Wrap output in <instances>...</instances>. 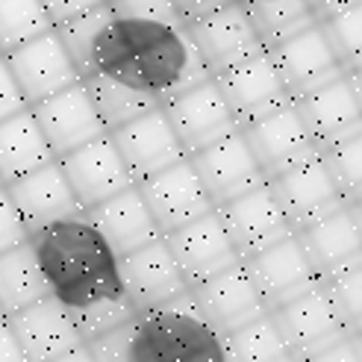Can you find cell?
<instances>
[{
	"label": "cell",
	"instance_id": "1",
	"mask_svg": "<svg viewBox=\"0 0 362 362\" xmlns=\"http://www.w3.org/2000/svg\"><path fill=\"white\" fill-rule=\"evenodd\" d=\"M95 71L151 95L159 106L209 77L186 27L118 15L106 21L95 42Z\"/></svg>",
	"mask_w": 362,
	"mask_h": 362
},
{
	"label": "cell",
	"instance_id": "2",
	"mask_svg": "<svg viewBox=\"0 0 362 362\" xmlns=\"http://www.w3.org/2000/svg\"><path fill=\"white\" fill-rule=\"evenodd\" d=\"M27 242L42 268L47 292L68 313L103 298L124 295L115 250L88 221L86 212L33 230Z\"/></svg>",
	"mask_w": 362,
	"mask_h": 362
},
{
	"label": "cell",
	"instance_id": "3",
	"mask_svg": "<svg viewBox=\"0 0 362 362\" xmlns=\"http://www.w3.org/2000/svg\"><path fill=\"white\" fill-rule=\"evenodd\" d=\"M127 362H227L224 339L201 315L192 292L151 310H136L124 324Z\"/></svg>",
	"mask_w": 362,
	"mask_h": 362
},
{
	"label": "cell",
	"instance_id": "4",
	"mask_svg": "<svg viewBox=\"0 0 362 362\" xmlns=\"http://www.w3.org/2000/svg\"><path fill=\"white\" fill-rule=\"evenodd\" d=\"M292 103L315 148L362 133V100L356 71H345L336 80L295 98Z\"/></svg>",
	"mask_w": 362,
	"mask_h": 362
},
{
	"label": "cell",
	"instance_id": "5",
	"mask_svg": "<svg viewBox=\"0 0 362 362\" xmlns=\"http://www.w3.org/2000/svg\"><path fill=\"white\" fill-rule=\"evenodd\" d=\"M186 33L209 77H218L227 68H236L239 62L265 50L239 0H230L218 12L189 24Z\"/></svg>",
	"mask_w": 362,
	"mask_h": 362
},
{
	"label": "cell",
	"instance_id": "6",
	"mask_svg": "<svg viewBox=\"0 0 362 362\" xmlns=\"http://www.w3.org/2000/svg\"><path fill=\"white\" fill-rule=\"evenodd\" d=\"M162 112H165V118L171 121L186 156L206 148L212 141L224 139L233 130H239V124L233 118L218 83L212 77H206L201 83L183 88V92H177L174 98H168L162 103Z\"/></svg>",
	"mask_w": 362,
	"mask_h": 362
},
{
	"label": "cell",
	"instance_id": "7",
	"mask_svg": "<svg viewBox=\"0 0 362 362\" xmlns=\"http://www.w3.org/2000/svg\"><path fill=\"white\" fill-rule=\"evenodd\" d=\"M136 186H139L162 236L215 209L212 197L206 194L189 156H183L180 162H174V165L162 168L151 177L139 180Z\"/></svg>",
	"mask_w": 362,
	"mask_h": 362
},
{
	"label": "cell",
	"instance_id": "8",
	"mask_svg": "<svg viewBox=\"0 0 362 362\" xmlns=\"http://www.w3.org/2000/svg\"><path fill=\"white\" fill-rule=\"evenodd\" d=\"M242 265L247 271L253 288H257L265 313L277 310L280 303L298 298L300 292H306V288H313L318 283L315 268L306 259L295 233H288L286 239L250 253V257L242 259Z\"/></svg>",
	"mask_w": 362,
	"mask_h": 362
},
{
	"label": "cell",
	"instance_id": "9",
	"mask_svg": "<svg viewBox=\"0 0 362 362\" xmlns=\"http://www.w3.org/2000/svg\"><path fill=\"white\" fill-rule=\"evenodd\" d=\"M239 133L247 144V151L253 153V159H257L265 180L318 153L292 100L283 103L274 112L239 127Z\"/></svg>",
	"mask_w": 362,
	"mask_h": 362
},
{
	"label": "cell",
	"instance_id": "10",
	"mask_svg": "<svg viewBox=\"0 0 362 362\" xmlns=\"http://www.w3.org/2000/svg\"><path fill=\"white\" fill-rule=\"evenodd\" d=\"M265 183H268L271 194H274V201L280 204L292 233H298L300 227L313 224L348 204L345 197L339 194V189L333 186V180H330L327 168L321 165L318 153L274 174L271 180H265Z\"/></svg>",
	"mask_w": 362,
	"mask_h": 362
},
{
	"label": "cell",
	"instance_id": "11",
	"mask_svg": "<svg viewBox=\"0 0 362 362\" xmlns=\"http://www.w3.org/2000/svg\"><path fill=\"white\" fill-rule=\"evenodd\" d=\"M4 59L12 71V77L21 88V95L27 100V106L39 103L50 95L62 92V88L80 83V71L71 62L68 50L62 47L59 35L47 30L35 39L12 47L9 53H4Z\"/></svg>",
	"mask_w": 362,
	"mask_h": 362
},
{
	"label": "cell",
	"instance_id": "12",
	"mask_svg": "<svg viewBox=\"0 0 362 362\" xmlns=\"http://www.w3.org/2000/svg\"><path fill=\"white\" fill-rule=\"evenodd\" d=\"M110 139L115 144V151L121 153L133 183L174 165V162L186 156L171 121L162 112V106H153L144 115L115 127V130H110Z\"/></svg>",
	"mask_w": 362,
	"mask_h": 362
},
{
	"label": "cell",
	"instance_id": "13",
	"mask_svg": "<svg viewBox=\"0 0 362 362\" xmlns=\"http://www.w3.org/2000/svg\"><path fill=\"white\" fill-rule=\"evenodd\" d=\"M57 159H59V168L68 180L71 192H74V197L80 201L83 212L106 201V197H112L115 192L133 186V177L127 171L121 153L115 151L110 133L86 141L80 148L68 151Z\"/></svg>",
	"mask_w": 362,
	"mask_h": 362
},
{
	"label": "cell",
	"instance_id": "14",
	"mask_svg": "<svg viewBox=\"0 0 362 362\" xmlns=\"http://www.w3.org/2000/svg\"><path fill=\"white\" fill-rule=\"evenodd\" d=\"M215 212H218L227 236L239 253V259L286 239L288 233H292V227H288L286 215H283L280 204L274 201L268 183L250 189L239 197H230V201H224L221 206H215Z\"/></svg>",
	"mask_w": 362,
	"mask_h": 362
},
{
	"label": "cell",
	"instance_id": "15",
	"mask_svg": "<svg viewBox=\"0 0 362 362\" xmlns=\"http://www.w3.org/2000/svg\"><path fill=\"white\" fill-rule=\"evenodd\" d=\"M30 112H33L35 124H39L42 136L47 139L53 156H62V153L74 151L80 144L106 133V127L95 110L92 98H88L83 80L39 100V103H33Z\"/></svg>",
	"mask_w": 362,
	"mask_h": 362
},
{
	"label": "cell",
	"instance_id": "16",
	"mask_svg": "<svg viewBox=\"0 0 362 362\" xmlns=\"http://www.w3.org/2000/svg\"><path fill=\"white\" fill-rule=\"evenodd\" d=\"M162 239H165L177 268L183 271L189 288L194 283H201L212 274H218V271L230 268L233 262H239V253L233 247L215 209L201 215V218L189 221V224H183V227L165 233Z\"/></svg>",
	"mask_w": 362,
	"mask_h": 362
},
{
	"label": "cell",
	"instance_id": "17",
	"mask_svg": "<svg viewBox=\"0 0 362 362\" xmlns=\"http://www.w3.org/2000/svg\"><path fill=\"white\" fill-rule=\"evenodd\" d=\"M118 274L124 295L133 300L136 310H151V306H159L189 292L183 271L177 268L162 236L118 257Z\"/></svg>",
	"mask_w": 362,
	"mask_h": 362
},
{
	"label": "cell",
	"instance_id": "18",
	"mask_svg": "<svg viewBox=\"0 0 362 362\" xmlns=\"http://www.w3.org/2000/svg\"><path fill=\"white\" fill-rule=\"evenodd\" d=\"M6 324L30 362H50L83 345L74 318L53 295H45L30 306L9 313Z\"/></svg>",
	"mask_w": 362,
	"mask_h": 362
},
{
	"label": "cell",
	"instance_id": "19",
	"mask_svg": "<svg viewBox=\"0 0 362 362\" xmlns=\"http://www.w3.org/2000/svg\"><path fill=\"white\" fill-rule=\"evenodd\" d=\"M189 159L215 206H221L230 197H239L265 183L257 159L247 151L239 130H233L224 139L189 153Z\"/></svg>",
	"mask_w": 362,
	"mask_h": 362
},
{
	"label": "cell",
	"instance_id": "20",
	"mask_svg": "<svg viewBox=\"0 0 362 362\" xmlns=\"http://www.w3.org/2000/svg\"><path fill=\"white\" fill-rule=\"evenodd\" d=\"M212 80L218 83L221 95H224V100H227L230 112L239 127L274 112L283 103L292 100L280 74H277L274 62L268 57V50L239 62L236 68H227L224 74L212 77Z\"/></svg>",
	"mask_w": 362,
	"mask_h": 362
},
{
	"label": "cell",
	"instance_id": "21",
	"mask_svg": "<svg viewBox=\"0 0 362 362\" xmlns=\"http://www.w3.org/2000/svg\"><path fill=\"white\" fill-rule=\"evenodd\" d=\"M4 189L12 197L18 215H21L27 236L33 230H42L53 221H62V218L83 212L80 201L74 197V192H71L68 180L59 168V159H50L30 174L15 177Z\"/></svg>",
	"mask_w": 362,
	"mask_h": 362
},
{
	"label": "cell",
	"instance_id": "22",
	"mask_svg": "<svg viewBox=\"0 0 362 362\" xmlns=\"http://www.w3.org/2000/svg\"><path fill=\"white\" fill-rule=\"evenodd\" d=\"M189 292L197 303V310H201V315L221 336L242 327V324H247L253 318H259L265 313V306L257 295V288H253L242 259L233 262L224 271H218V274L194 283Z\"/></svg>",
	"mask_w": 362,
	"mask_h": 362
},
{
	"label": "cell",
	"instance_id": "23",
	"mask_svg": "<svg viewBox=\"0 0 362 362\" xmlns=\"http://www.w3.org/2000/svg\"><path fill=\"white\" fill-rule=\"evenodd\" d=\"M268 57L274 62L277 74L292 100L313 92V88H318L324 83L336 80L339 74H345V68H341L336 53L330 50L318 24L292 35V39H286L277 47H271Z\"/></svg>",
	"mask_w": 362,
	"mask_h": 362
},
{
	"label": "cell",
	"instance_id": "24",
	"mask_svg": "<svg viewBox=\"0 0 362 362\" xmlns=\"http://www.w3.org/2000/svg\"><path fill=\"white\" fill-rule=\"evenodd\" d=\"M268 315L274 321V327L280 330L288 351H292V362L298 354L313 351L348 330L345 324H341V318L336 315L330 298L324 295L321 283L300 292L298 298L280 303L277 310H271Z\"/></svg>",
	"mask_w": 362,
	"mask_h": 362
},
{
	"label": "cell",
	"instance_id": "25",
	"mask_svg": "<svg viewBox=\"0 0 362 362\" xmlns=\"http://www.w3.org/2000/svg\"><path fill=\"white\" fill-rule=\"evenodd\" d=\"M298 242L313 262L318 280L345 268L351 262H359V245H362V227H359V204H345L324 218L300 227Z\"/></svg>",
	"mask_w": 362,
	"mask_h": 362
},
{
	"label": "cell",
	"instance_id": "26",
	"mask_svg": "<svg viewBox=\"0 0 362 362\" xmlns=\"http://www.w3.org/2000/svg\"><path fill=\"white\" fill-rule=\"evenodd\" d=\"M86 215L98 227L100 236L110 242L115 257H124V253H130L162 236L136 183L95 204L92 209H86Z\"/></svg>",
	"mask_w": 362,
	"mask_h": 362
},
{
	"label": "cell",
	"instance_id": "27",
	"mask_svg": "<svg viewBox=\"0 0 362 362\" xmlns=\"http://www.w3.org/2000/svg\"><path fill=\"white\" fill-rule=\"evenodd\" d=\"M57 159L47 139L42 136L30 106L0 121V183H12L15 177L35 171L45 162Z\"/></svg>",
	"mask_w": 362,
	"mask_h": 362
},
{
	"label": "cell",
	"instance_id": "28",
	"mask_svg": "<svg viewBox=\"0 0 362 362\" xmlns=\"http://www.w3.org/2000/svg\"><path fill=\"white\" fill-rule=\"evenodd\" d=\"M242 6L265 50L318 24L310 0H245Z\"/></svg>",
	"mask_w": 362,
	"mask_h": 362
},
{
	"label": "cell",
	"instance_id": "29",
	"mask_svg": "<svg viewBox=\"0 0 362 362\" xmlns=\"http://www.w3.org/2000/svg\"><path fill=\"white\" fill-rule=\"evenodd\" d=\"M45 295L50 292L42 277V268L33 257L30 242H21L0 253V310H4V315L30 306Z\"/></svg>",
	"mask_w": 362,
	"mask_h": 362
},
{
	"label": "cell",
	"instance_id": "30",
	"mask_svg": "<svg viewBox=\"0 0 362 362\" xmlns=\"http://www.w3.org/2000/svg\"><path fill=\"white\" fill-rule=\"evenodd\" d=\"M83 86H86L88 98H92V103H95L106 133L115 130V127H121V124H127V121L139 118V115H144L148 110H153V106H159L151 95H144V92H139V88L127 86L115 77L98 74V71L95 74H86Z\"/></svg>",
	"mask_w": 362,
	"mask_h": 362
},
{
	"label": "cell",
	"instance_id": "31",
	"mask_svg": "<svg viewBox=\"0 0 362 362\" xmlns=\"http://www.w3.org/2000/svg\"><path fill=\"white\" fill-rule=\"evenodd\" d=\"M221 339L227 362H292V351H288L268 313L224 333Z\"/></svg>",
	"mask_w": 362,
	"mask_h": 362
},
{
	"label": "cell",
	"instance_id": "32",
	"mask_svg": "<svg viewBox=\"0 0 362 362\" xmlns=\"http://www.w3.org/2000/svg\"><path fill=\"white\" fill-rule=\"evenodd\" d=\"M110 18H112L110 4H100V6H95V9L83 12V15L68 18V21H62V24H53V33L59 35V42H62V47L68 50L71 62H74L77 71H80V80H83L86 74H92L95 42H98V35H100V30L106 27V21H110Z\"/></svg>",
	"mask_w": 362,
	"mask_h": 362
},
{
	"label": "cell",
	"instance_id": "33",
	"mask_svg": "<svg viewBox=\"0 0 362 362\" xmlns=\"http://www.w3.org/2000/svg\"><path fill=\"white\" fill-rule=\"evenodd\" d=\"M318 159H321V165L327 168L339 194L345 197L348 204H359V194H362V133L339 139L333 144H324V148H318Z\"/></svg>",
	"mask_w": 362,
	"mask_h": 362
},
{
	"label": "cell",
	"instance_id": "34",
	"mask_svg": "<svg viewBox=\"0 0 362 362\" xmlns=\"http://www.w3.org/2000/svg\"><path fill=\"white\" fill-rule=\"evenodd\" d=\"M324 39H327L330 50L336 53V59L341 62L345 71H356L362 65V0L351 4L339 12H330L327 18L318 21Z\"/></svg>",
	"mask_w": 362,
	"mask_h": 362
},
{
	"label": "cell",
	"instance_id": "35",
	"mask_svg": "<svg viewBox=\"0 0 362 362\" xmlns=\"http://www.w3.org/2000/svg\"><path fill=\"white\" fill-rule=\"evenodd\" d=\"M53 30L42 0H0V53Z\"/></svg>",
	"mask_w": 362,
	"mask_h": 362
},
{
	"label": "cell",
	"instance_id": "36",
	"mask_svg": "<svg viewBox=\"0 0 362 362\" xmlns=\"http://www.w3.org/2000/svg\"><path fill=\"white\" fill-rule=\"evenodd\" d=\"M324 295L330 298L336 315L341 318V324L351 330L359 333V315H362V259L351 262L345 268L333 271V274L318 280Z\"/></svg>",
	"mask_w": 362,
	"mask_h": 362
},
{
	"label": "cell",
	"instance_id": "37",
	"mask_svg": "<svg viewBox=\"0 0 362 362\" xmlns=\"http://www.w3.org/2000/svg\"><path fill=\"white\" fill-rule=\"evenodd\" d=\"M133 315H136V306H133V300L127 298V295L103 298V300H95V303L83 306V310L71 313V318H74L83 341H88V339H95V336H100V333H110V330L121 327V324H127Z\"/></svg>",
	"mask_w": 362,
	"mask_h": 362
},
{
	"label": "cell",
	"instance_id": "38",
	"mask_svg": "<svg viewBox=\"0 0 362 362\" xmlns=\"http://www.w3.org/2000/svg\"><path fill=\"white\" fill-rule=\"evenodd\" d=\"M295 362H362V354H359V333H339L336 339L324 341V345L306 351V354H298Z\"/></svg>",
	"mask_w": 362,
	"mask_h": 362
},
{
	"label": "cell",
	"instance_id": "39",
	"mask_svg": "<svg viewBox=\"0 0 362 362\" xmlns=\"http://www.w3.org/2000/svg\"><path fill=\"white\" fill-rule=\"evenodd\" d=\"M106 4H110L112 15H118V18H144V21L180 24L171 0H106Z\"/></svg>",
	"mask_w": 362,
	"mask_h": 362
},
{
	"label": "cell",
	"instance_id": "40",
	"mask_svg": "<svg viewBox=\"0 0 362 362\" xmlns=\"http://www.w3.org/2000/svg\"><path fill=\"white\" fill-rule=\"evenodd\" d=\"M21 242H27V227L21 221V215H18L12 197L0 186V253L21 245Z\"/></svg>",
	"mask_w": 362,
	"mask_h": 362
},
{
	"label": "cell",
	"instance_id": "41",
	"mask_svg": "<svg viewBox=\"0 0 362 362\" xmlns=\"http://www.w3.org/2000/svg\"><path fill=\"white\" fill-rule=\"evenodd\" d=\"M21 110H27V100L21 95V88H18L6 59L0 57V121L15 115V112H21Z\"/></svg>",
	"mask_w": 362,
	"mask_h": 362
},
{
	"label": "cell",
	"instance_id": "42",
	"mask_svg": "<svg viewBox=\"0 0 362 362\" xmlns=\"http://www.w3.org/2000/svg\"><path fill=\"white\" fill-rule=\"evenodd\" d=\"M171 4H174V12L180 18V24L189 27L194 21H201V18L218 12L221 6L230 4V0H171Z\"/></svg>",
	"mask_w": 362,
	"mask_h": 362
},
{
	"label": "cell",
	"instance_id": "43",
	"mask_svg": "<svg viewBox=\"0 0 362 362\" xmlns=\"http://www.w3.org/2000/svg\"><path fill=\"white\" fill-rule=\"evenodd\" d=\"M106 4V0H42V6L50 18V24H62L68 21V18H74V15H83L88 9H95Z\"/></svg>",
	"mask_w": 362,
	"mask_h": 362
},
{
	"label": "cell",
	"instance_id": "44",
	"mask_svg": "<svg viewBox=\"0 0 362 362\" xmlns=\"http://www.w3.org/2000/svg\"><path fill=\"white\" fill-rule=\"evenodd\" d=\"M0 362H30L18 345V339L12 333V327L6 324V318L0 321Z\"/></svg>",
	"mask_w": 362,
	"mask_h": 362
},
{
	"label": "cell",
	"instance_id": "45",
	"mask_svg": "<svg viewBox=\"0 0 362 362\" xmlns=\"http://www.w3.org/2000/svg\"><path fill=\"white\" fill-rule=\"evenodd\" d=\"M351 4H359V0H310V6H313L318 21H321V18H327L330 12H339V9L351 6Z\"/></svg>",
	"mask_w": 362,
	"mask_h": 362
},
{
	"label": "cell",
	"instance_id": "46",
	"mask_svg": "<svg viewBox=\"0 0 362 362\" xmlns=\"http://www.w3.org/2000/svg\"><path fill=\"white\" fill-rule=\"evenodd\" d=\"M50 362H95V356L88 354L86 345H80V348L68 351V354H62V356H57V359H50Z\"/></svg>",
	"mask_w": 362,
	"mask_h": 362
},
{
	"label": "cell",
	"instance_id": "47",
	"mask_svg": "<svg viewBox=\"0 0 362 362\" xmlns=\"http://www.w3.org/2000/svg\"><path fill=\"white\" fill-rule=\"evenodd\" d=\"M4 318H6V315H4V310H0V321H4Z\"/></svg>",
	"mask_w": 362,
	"mask_h": 362
},
{
	"label": "cell",
	"instance_id": "48",
	"mask_svg": "<svg viewBox=\"0 0 362 362\" xmlns=\"http://www.w3.org/2000/svg\"><path fill=\"white\" fill-rule=\"evenodd\" d=\"M239 4H245V0H239Z\"/></svg>",
	"mask_w": 362,
	"mask_h": 362
},
{
	"label": "cell",
	"instance_id": "49",
	"mask_svg": "<svg viewBox=\"0 0 362 362\" xmlns=\"http://www.w3.org/2000/svg\"><path fill=\"white\" fill-rule=\"evenodd\" d=\"M0 57H4V53H0Z\"/></svg>",
	"mask_w": 362,
	"mask_h": 362
},
{
	"label": "cell",
	"instance_id": "50",
	"mask_svg": "<svg viewBox=\"0 0 362 362\" xmlns=\"http://www.w3.org/2000/svg\"><path fill=\"white\" fill-rule=\"evenodd\" d=\"M0 186H4V183H0Z\"/></svg>",
	"mask_w": 362,
	"mask_h": 362
}]
</instances>
